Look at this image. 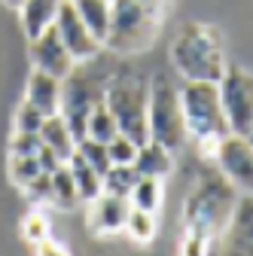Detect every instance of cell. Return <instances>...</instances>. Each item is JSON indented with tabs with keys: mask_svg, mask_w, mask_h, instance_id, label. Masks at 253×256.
I'll return each mask as SVG.
<instances>
[{
	"mask_svg": "<svg viewBox=\"0 0 253 256\" xmlns=\"http://www.w3.org/2000/svg\"><path fill=\"white\" fill-rule=\"evenodd\" d=\"M171 61L186 80H204V82H220L229 68L216 30L202 22H186L177 30L171 43Z\"/></svg>",
	"mask_w": 253,
	"mask_h": 256,
	"instance_id": "6da1fadb",
	"label": "cell"
},
{
	"mask_svg": "<svg viewBox=\"0 0 253 256\" xmlns=\"http://www.w3.org/2000/svg\"><path fill=\"white\" fill-rule=\"evenodd\" d=\"M180 104L189 138H196L202 146L216 150V144L229 134V122L223 113V101H220V82L186 80V86L180 88Z\"/></svg>",
	"mask_w": 253,
	"mask_h": 256,
	"instance_id": "7a4b0ae2",
	"label": "cell"
},
{
	"mask_svg": "<svg viewBox=\"0 0 253 256\" xmlns=\"http://www.w3.org/2000/svg\"><path fill=\"white\" fill-rule=\"evenodd\" d=\"M159 6H146L140 0H113L110 4V30L104 46L113 52L132 55L146 49L159 34Z\"/></svg>",
	"mask_w": 253,
	"mask_h": 256,
	"instance_id": "3957f363",
	"label": "cell"
},
{
	"mask_svg": "<svg viewBox=\"0 0 253 256\" xmlns=\"http://www.w3.org/2000/svg\"><path fill=\"white\" fill-rule=\"evenodd\" d=\"M94 61V58H92ZM92 61H80L70 70V76L61 80V116L68 119L74 138H86V125L92 110L104 104V92H107V76H101L92 68Z\"/></svg>",
	"mask_w": 253,
	"mask_h": 256,
	"instance_id": "277c9868",
	"label": "cell"
},
{
	"mask_svg": "<svg viewBox=\"0 0 253 256\" xmlns=\"http://www.w3.org/2000/svg\"><path fill=\"white\" fill-rule=\"evenodd\" d=\"M146 125H150V140L168 146L171 152L183 150V144L189 138L186 119H183V104H180V88H174L165 74H156L150 80Z\"/></svg>",
	"mask_w": 253,
	"mask_h": 256,
	"instance_id": "5b68a950",
	"label": "cell"
},
{
	"mask_svg": "<svg viewBox=\"0 0 253 256\" xmlns=\"http://www.w3.org/2000/svg\"><path fill=\"white\" fill-rule=\"evenodd\" d=\"M104 104L113 113L122 134H128L138 144L150 140L146 107H150V82L140 76H113L104 92Z\"/></svg>",
	"mask_w": 253,
	"mask_h": 256,
	"instance_id": "8992f818",
	"label": "cell"
},
{
	"mask_svg": "<svg viewBox=\"0 0 253 256\" xmlns=\"http://www.w3.org/2000/svg\"><path fill=\"white\" fill-rule=\"evenodd\" d=\"M232 183L226 177H204V183L189 196V204H186V216L192 226H202V229H216L223 226L229 210H235V196H232Z\"/></svg>",
	"mask_w": 253,
	"mask_h": 256,
	"instance_id": "52a82bcc",
	"label": "cell"
},
{
	"mask_svg": "<svg viewBox=\"0 0 253 256\" xmlns=\"http://www.w3.org/2000/svg\"><path fill=\"white\" fill-rule=\"evenodd\" d=\"M220 101L229 122V134L244 138L253 125V74L229 64L220 80Z\"/></svg>",
	"mask_w": 253,
	"mask_h": 256,
	"instance_id": "ba28073f",
	"label": "cell"
},
{
	"mask_svg": "<svg viewBox=\"0 0 253 256\" xmlns=\"http://www.w3.org/2000/svg\"><path fill=\"white\" fill-rule=\"evenodd\" d=\"M214 162L235 189L253 196V146L247 144V138L226 134L214 150Z\"/></svg>",
	"mask_w": 253,
	"mask_h": 256,
	"instance_id": "9c48e42d",
	"label": "cell"
},
{
	"mask_svg": "<svg viewBox=\"0 0 253 256\" xmlns=\"http://www.w3.org/2000/svg\"><path fill=\"white\" fill-rule=\"evenodd\" d=\"M30 64H34V70H43V74H52L58 80L70 76V70L76 68V58L70 55V49L64 46V40L58 37V30L49 28L43 30L40 37L30 40Z\"/></svg>",
	"mask_w": 253,
	"mask_h": 256,
	"instance_id": "30bf717a",
	"label": "cell"
},
{
	"mask_svg": "<svg viewBox=\"0 0 253 256\" xmlns=\"http://www.w3.org/2000/svg\"><path fill=\"white\" fill-rule=\"evenodd\" d=\"M55 30H58V37L64 40V46L70 49V55L76 58V64L80 61H92L94 55H98V49H101V43L94 40V34L80 18L74 0H64V4H61L58 18H55Z\"/></svg>",
	"mask_w": 253,
	"mask_h": 256,
	"instance_id": "8fae6325",
	"label": "cell"
},
{
	"mask_svg": "<svg viewBox=\"0 0 253 256\" xmlns=\"http://www.w3.org/2000/svg\"><path fill=\"white\" fill-rule=\"evenodd\" d=\"M88 210H86V222L94 235H113V232H122L125 222H128V214H132V202L128 198H119V196H110V192H101L98 198L86 202Z\"/></svg>",
	"mask_w": 253,
	"mask_h": 256,
	"instance_id": "7c38bea8",
	"label": "cell"
},
{
	"mask_svg": "<svg viewBox=\"0 0 253 256\" xmlns=\"http://www.w3.org/2000/svg\"><path fill=\"white\" fill-rule=\"evenodd\" d=\"M24 101H30L43 116L58 113L61 110V80L52 74H43V70H30Z\"/></svg>",
	"mask_w": 253,
	"mask_h": 256,
	"instance_id": "4fadbf2b",
	"label": "cell"
},
{
	"mask_svg": "<svg viewBox=\"0 0 253 256\" xmlns=\"http://www.w3.org/2000/svg\"><path fill=\"white\" fill-rule=\"evenodd\" d=\"M229 256H253V196H244L232 214Z\"/></svg>",
	"mask_w": 253,
	"mask_h": 256,
	"instance_id": "5bb4252c",
	"label": "cell"
},
{
	"mask_svg": "<svg viewBox=\"0 0 253 256\" xmlns=\"http://www.w3.org/2000/svg\"><path fill=\"white\" fill-rule=\"evenodd\" d=\"M64 0H24L18 16H22V28H24V37L34 40L40 37L43 30L55 28V18H58V10Z\"/></svg>",
	"mask_w": 253,
	"mask_h": 256,
	"instance_id": "9a60e30c",
	"label": "cell"
},
{
	"mask_svg": "<svg viewBox=\"0 0 253 256\" xmlns=\"http://www.w3.org/2000/svg\"><path fill=\"white\" fill-rule=\"evenodd\" d=\"M40 140L61 158V162H68V158L74 156V150H76V138H74L68 119L61 116V113H52V116L43 119V125H40Z\"/></svg>",
	"mask_w": 253,
	"mask_h": 256,
	"instance_id": "2e32d148",
	"label": "cell"
},
{
	"mask_svg": "<svg viewBox=\"0 0 253 256\" xmlns=\"http://www.w3.org/2000/svg\"><path fill=\"white\" fill-rule=\"evenodd\" d=\"M134 168L140 177H156V180H162L171 174L174 168V152L162 144H156V140H146L138 146V158H134Z\"/></svg>",
	"mask_w": 253,
	"mask_h": 256,
	"instance_id": "e0dca14e",
	"label": "cell"
},
{
	"mask_svg": "<svg viewBox=\"0 0 253 256\" xmlns=\"http://www.w3.org/2000/svg\"><path fill=\"white\" fill-rule=\"evenodd\" d=\"M68 168H70V174H74V183H76V189H80V198H82V202H92V198H98L101 192H104V177L94 171L76 150H74V156L68 158Z\"/></svg>",
	"mask_w": 253,
	"mask_h": 256,
	"instance_id": "ac0fdd59",
	"label": "cell"
},
{
	"mask_svg": "<svg viewBox=\"0 0 253 256\" xmlns=\"http://www.w3.org/2000/svg\"><path fill=\"white\" fill-rule=\"evenodd\" d=\"M74 6L80 18L86 22V28L94 34V40L104 46L107 30H110V0H74Z\"/></svg>",
	"mask_w": 253,
	"mask_h": 256,
	"instance_id": "d6986e66",
	"label": "cell"
},
{
	"mask_svg": "<svg viewBox=\"0 0 253 256\" xmlns=\"http://www.w3.org/2000/svg\"><path fill=\"white\" fill-rule=\"evenodd\" d=\"M76 202H82V198H80V189H76V183H74V174H70V168H68V162H64L61 168L52 171V198H49V204L68 210V208H74Z\"/></svg>",
	"mask_w": 253,
	"mask_h": 256,
	"instance_id": "ffe728a7",
	"label": "cell"
},
{
	"mask_svg": "<svg viewBox=\"0 0 253 256\" xmlns=\"http://www.w3.org/2000/svg\"><path fill=\"white\" fill-rule=\"evenodd\" d=\"M138 180H140V174H138L134 165H110V171L104 174V192L119 196V198H128Z\"/></svg>",
	"mask_w": 253,
	"mask_h": 256,
	"instance_id": "44dd1931",
	"label": "cell"
},
{
	"mask_svg": "<svg viewBox=\"0 0 253 256\" xmlns=\"http://www.w3.org/2000/svg\"><path fill=\"white\" fill-rule=\"evenodd\" d=\"M116 134H119V125H116L113 113L107 110V104H98V107L92 110V116H88L86 138H92V140H101V144H110Z\"/></svg>",
	"mask_w": 253,
	"mask_h": 256,
	"instance_id": "7402d4cb",
	"label": "cell"
},
{
	"mask_svg": "<svg viewBox=\"0 0 253 256\" xmlns=\"http://www.w3.org/2000/svg\"><path fill=\"white\" fill-rule=\"evenodd\" d=\"M132 208H140V210H159L162 204V183L156 180V177H140L132 189V196H128Z\"/></svg>",
	"mask_w": 253,
	"mask_h": 256,
	"instance_id": "603a6c76",
	"label": "cell"
},
{
	"mask_svg": "<svg viewBox=\"0 0 253 256\" xmlns=\"http://www.w3.org/2000/svg\"><path fill=\"white\" fill-rule=\"evenodd\" d=\"M125 232H128L138 244H146L156 238V214L152 210H140V208H132L128 214V222H125Z\"/></svg>",
	"mask_w": 253,
	"mask_h": 256,
	"instance_id": "cb8c5ba5",
	"label": "cell"
},
{
	"mask_svg": "<svg viewBox=\"0 0 253 256\" xmlns=\"http://www.w3.org/2000/svg\"><path fill=\"white\" fill-rule=\"evenodd\" d=\"M76 152H80L101 177H104V174L110 171V165H113V162H110V152H107V144H101V140L80 138V140H76Z\"/></svg>",
	"mask_w": 253,
	"mask_h": 256,
	"instance_id": "d4e9b609",
	"label": "cell"
},
{
	"mask_svg": "<svg viewBox=\"0 0 253 256\" xmlns=\"http://www.w3.org/2000/svg\"><path fill=\"white\" fill-rule=\"evenodd\" d=\"M40 171H43V168H40V162H37V156H16V152H10V180H12L18 189H24Z\"/></svg>",
	"mask_w": 253,
	"mask_h": 256,
	"instance_id": "484cf974",
	"label": "cell"
},
{
	"mask_svg": "<svg viewBox=\"0 0 253 256\" xmlns=\"http://www.w3.org/2000/svg\"><path fill=\"white\" fill-rule=\"evenodd\" d=\"M138 140H132L128 134H116L110 144H107V152H110V162L113 165H134V158H138Z\"/></svg>",
	"mask_w": 253,
	"mask_h": 256,
	"instance_id": "4316f807",
	"label": "cell"
},
{
	"mask_svg": "<svg viewBox=\"0 0 253 256\" xmlns=\"http://www.w3.org/2000/svg\"><path fill=\"white\" fill-rule=\"evenodd\" d=\"M43 113L30 104V101H22L18 110H16V132H28V134H40V125H43Z\"/></svg>",
	"mask_w": 253,
	"mask_h": 256,
	"instance_id": "83f0119b",
	"label": "cell"
},
{
	"mask_svg": "<svg viewBox=\"0 0 253 256\" xmlns=\"http://www.w3.org/2000/svg\"><path fill=\"white\" fill-rule=\"evenodd\" d=\"M22 192H24L30 202H49V198H52V174H49V171H40Z\"/></svg>",
	"mask_w": 253,
	"mask_h": 256,
	"instance_id": "f1b7e54d",
	"label": "cell"
},
{
	"mask_svg": "<svg viewBox=\"0 0 253 256\" xmlns=\"http://www.w3.org/2000/svg\"><path fill=\"white\" fill-rule=\"evenodd\" d=\"M40 146H43L40 134H28V132H16L10 140V152H16V156H37Z\"/></svg>",
	"mask_w": 253,
	"mask_h": 256,
	"instance_id": "f546056e",
	"label": "cell"
},
{
	"mask_svg": "<svg viewBox=\"0 0 253 256\" xmlns=\"http://www.w3.org/2000/svg\"><path fill=\"white\" fill-rule=\"evenodd\" d=\"M22 232H24V238H28V241H34V244H40V241H46V238H49V226H46V220H43L40 214H30V216L24 220Z\"/></svg>",
	"mask_w": 253,
	"mask_h": 256,
	"instance_id": "4dcf8cb0",
	"label": "cell"
},
{
	"mask_svg": "<svg viewBox=\"0 0 253 256\" xmlns=\"http://www.w3.org/2000/svg\"><path fill=\"white\" fill-rule=\"evenodd\" d=\"M40 256H70V253H68L64 247H58L55 241L46 238V241H40Z\"/></svg>",
	"mask_w": 253,
	"mask_h": 256,
	"instance_id": "1f68e13d",
	"label": "cell"
},
{
	"mask_svg": "<svg viewBox=\"0 0 253 256\" xmlns=\"http://www.w3.org/2000/svg\"><path fill=\"white\" fill-rule=\"evenodd\" d=\"M4 4H6L10 10H22V4H24V0H4Z\"/></svg>",
	"mask_w": 253,
	"mask_h": 256,
	"instance_id": "d6a6232c",
	"label": "cell"
},
{
	"mask_svg": "<svg viewBox=\"0 0 253 256\" xmlns=\"http://www.w3.org/2000/svg\"><path fill=\"white\" fill-rule=\"evenodd\" d=\"M244 138H247V144H250V146H253V125H250V132H247V134H244Z\"/></svg>",
	"mask_w": 253,
	"mask_h": 256,
	"instance_id": "836d02e7",
	"label": "cell"
},
{
	"mask_svg": "<svg viewBox=\"0 0 253 256\" xmlns=\"http://www.w3.org/2000/svg\"><path fill=\"white\" fill-rule=\"evenodd\" d=\"M140 4H146V6H159V0H140Z\"/></svg>",
	"mask_w": 253,
	"mask_h": 256,
	"instance_id": "e575fe53",
	"label": "cell"
},
{
	"mask_svg": "<svg viewBox=\"0 0 253 256\" xmlns=\"http://www.w3.org/2000/svg\"><path fill=\"white\" fill-rule=\"evenodd\" d=\"M110 4H113V0H110Z\"/></svg>",
	"mask_w": 253,
	"mask_h": 256,
	"instance_id": "d590c367",
	"label": "cell"
}]
</instances>
